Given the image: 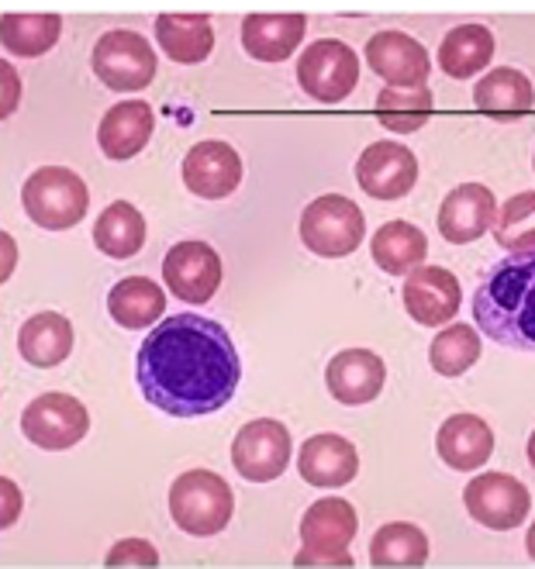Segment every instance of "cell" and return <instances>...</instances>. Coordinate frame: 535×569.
<instances>
[{
	"label": "cell",
	"instance_id": "obj_37",
	"mask_svg": "<svg viewBox=\"0 0 535 569\" xmlns=\"http://www.w3.org/2000/svg\"><path fill=\"white\" fill-rule=\"evenodd\" d=\"M4 80H8V97H4V114H11L14 108H18V77H14V70L4 62Z\"/></svg>",
	"mask_w": 535,
	"mask_h": 569
},
{
	"label": "cell",
	"instance_id": "obj_22",
	"mask_svg": "<svg viewBox=\"0 0 535 569\" xmlns=\"http://www.w3.org/2000/svg\"><path fill=\"white\" fill-rule=\"evenodd\" d=\"M474 104L480 114L494 121H515L535 108V90L522 70L501 66V70H491L487 77H480V83L474 87Z\"/></svg>",
	"mask_w": 535,
	"mask_h": 569
},
{
	"label": "cell",
	"instance_id": "obj_15",
	"mask_svg": "<svg viewBox=\"0 0 535 569\" xmlns=\"http://www.w3.org/2000/svg\"><path fill=\"white\" fill-rule=\"evenodd\" d=\"M463 290L459 280L443 266H418L405 280V311L425 328L449 325L459 315Z\"/></svg>",
	"mask_w": 535,
	"mask_h": 569
},
{
	"label": "cell",
	"instance_id": "obj_17",
	"mask_svg": "<svg viewBox=\"0 0 535 569\" xmlns=\"http://www.w3.org/2000/svg\"><path fill=\"white\" fill-rule=\"evenodd\" d=\"M328 393L346 408H363L380 397L387 383V366L370 349H346L328 362L325 370Z\"/></svg>",
	"mask_w": 535,
	"mask_h": 569
},
{
	"label": "cell",
	"instance_id": "obj_18",
	"mask_svg": "<svg viewBox=\"0 0 535 569\" xmlns=\"http://www.w3.org/2000/svg\"><path fill=\"white\" fill-rule=\"evenodd\" d=\"M497 197L484 183H463L456 187L439 208V231L453 246L477 242L497 221Z\"/></svg>",
	"mask_w": 535,
	"mask_h": 569
},
{
	"label": "cell",
	"instance_id": "obj_39",
	"mask_svg": "<svg viewBox=\"0 0 535 569\" xmlns=\"http://www.w3.org/2000/svg\"><path fill=\"white\" fill-rule=\"evenodd\" d=\"M525 456H528V466L535 470V431H532V439H528V449H525Z\"/></svg>",
	"mask_w": 535,
	"mask_h": 569
},
{
	"label": "cell",
	"instance_id": "obj_5",
	"mask_svg": "<svg viewBox=\"0 0 535 569\" xmlns=\"http://www.w3.org/2000/svg\"><path fill=\"white\" fill-rule=\"evenodd\" d=\"M231 511H236L231 487L211 470H190L170 487V515L177 528L194 535V539H208V535L225 531Z\"/></svg>",
	"mask_w": 535,
	"mask_h": 569
},
{
	"label": "cell",
	"instance_id": "obj_32",
	"mask_svg": "<svg viewBox=\"0 0 535 569\" xmlns=\"http://www.w3.org/2000/svg\"><path fill=\"white\" fill-rule=\"evenodd\" d=\"M480 335L474 325H449L443 328L428 349V362L439 377H463L466 370H474V362L480 359Z\"/></svg>",
	"mask_w": 535,
	"mask_h": 569
},
{
	"label": "cell",
	"instance_id": "obj_31",
	"mask_svg": "<svg viewBox=\"0 0 535 569\" xmlns=\"http://www.w3.org/2000/svg\"><path fill=\"white\" fill-rule=\"evenodd\" d=\"M432 108H436V100H432L428 87L422 90H397V87H384L377 93V121L394 131V136H412V131H422L425 121L432 118Z\"/></svg>",
	"mask_w": 535,
	"mask_h": 569
},
{
	"label": "cell",
	"instance_id": "obj_28",
	"mask_svg": "<svg viewBox=\"0 0 535 569\" xmlns=\"http://www.w3.org/2000/svg\"><path fill=\"white\" fill-rule=\"evenodd\" d=\"M494 59V36L484 24H459L439 46V66L453 80H470Z\"/></svg>",
	"mask_w": 535,
	"mask_h": 569
},
{
	"label": "cell",
	"instance_id": "obj_13",
	"mask_svg": "<svg viewBox=\"0 0 535 569\" xmlns=\"http://www.w3.org/2000/svg\"><path fill=\"white\" fill-rule=\"evenodd\" d=\"M356 183L374 200H397L418 183V159L397 142H374L356 159Z\"/></svg>",
	"mask_w": 535,
	"mask_h": 569
},
{
	"label": "cell",
	"instance_id": "obj_29",
	"mask_svg": "<svg viewBox=\"0 0 535 569\" xmlns=\"http://www.w3.org/2000/svg\"><path fill=\"white\" fill-rule=\"evenodd\" d=\"M108 315L121 328H149L159 315H166V293L149 277H128L118 280L108 293Z\"/></svg>",
	"mask_w": 535,
	"mask_h": 569
},
{
	"label": "cell",
	"instance_id": "obj_12",
	"mask_svg": "<svg viewBox=\"0 0 535 569\" xmlns=\"http://www.w3.org/2000/svg\"><path fill=\"white\" fill-rule=\"evenodd\" d=\"M366 62H370V73L387 80V87L397 90H422L428 87L432 77V59L425 46L405 31H380L370 42H366Z\"/></svg>",
	"mask_w": 535,
	"mask_h": 569
},
{
	"label": "cell",
	"instance_id": "obj_34",
	"mask_svg": "<svg viewBox=\"0 0 535 569\" xmlns=\"http://www.w3.org/2000/svg\"><path fill=\"white\" fill-rule=\"evenodd\" d=\"M494 239L505 252H532L535 249V190L508 197L497 211Z\"/></svg>",
	"mask_w": 535,
	"mask_h": 569
},
{
	"label": "cell",
	"instance_id": "obj_2",
	"mask_svg": "<svg viewBox=\"0 0 535 569\" xmlns=\"http://www.w3.org/2000/svg\"><path fill=\"white\" fill-rule=\"evenodd\" d=\"M474 318L484 339L535 352V249L508 252L487 266L474 290Z\"/></svg>",
	"mask_w": 535,
	"mask_h": 569
},
{
	"label": "cell",
	"instance_id": "obj_19",
	"mask_svg": "<svg viewBox=\"0 0 535 569\" xmlns=\"http://www.w3.org/2000/svg\"><path fill=\"white\" fill-rule=\"evenodd\" d=\"M297 470L311 487H346L359 473V452L343 435H311L297 452Z\"/></svg>",
	"mask_w": 535,
	"mask_h": 569
},
{
	"label": "cell",
	"instance_id": "obj_6",
	"mask_svg": "<svg viewBox=\"0 0 535 569\" xmlns=\"http://www.w3.org/2000/svg\"><path fill=\"white\" fill-rule=\"evenodd\" d=\"M366 218L343 193L315 197L300 214V242L321 259H343L363 246Z\"/></svg>",
	"mask_w": 535,
	"mask_h": 569
},
{
	"label": "cell",
	"instance_id": "obj_7",
	"mask_svg": "<svg viewBox=\"0 0 535 569\" xmlns=\"http://www.w3.org/2000/svg\"><path fill=\"white\" fill-rule=\"evenodd\" d=\"M90 66L105 87L118 93H136L149 87L156 77V52L139 31L118 28V31H108V36L93 46Z\"/></svg>",
	"mask_w": 535,
	"mask_h": 569
},
{
	"label": "cell",
	"instance_id": "obj_26",
	"mask_svg": "<svg viewBox=\"0 0 535 569\" xmlns=\"http://www.w3.org/2000/svg\"><path fill=\"white\" fill-rule=\"evenodd\" d=\"M374 262L380 266L384 273L390 277H408L418 266H425L428 256V242H425V231L408 224V221H387L380 224V231L370 242Z\"/></svg>",
	"mask_w": 535,
	"mask_h": 569
},
{
	"label": "cell",
	"instance_id": "obj_30",
	"mask_svg": "<svg viewBox=\"0 0 535 569\" xmlns=\"http://www.w3.org/2000/svg\"><path fill=\"white\" fill-rule=\"evenodd\" d=\"M62 36L59 14H4L0 18V42L18 59L46 56Z\"/></svg>",
	"mask_w": 535,
	"mask_h": 569
},
{
	"label": "cell",
	"instance_id": "obj_38",
	"mask_svg": "<svg viewBox=\"0 0 535 569\" xmlns=\"http://www.w3.org/2000/svg\"><path fill=\"white\" fill-rule=\"evenodd\" d=\"M525 549H528V556L535 559V525L528 528V539H525Z\"/></svg>",
	"mask_w": 535,
	"mask_h": 569
},
{
	"label": "cell",
	"instance_id": "obj_40",
	"mask_svg": "<svg viewBox=\"0 0 535 569\" xmlns=\"http://www.w3.org/2000/svg\"><path fill=\"white\" fill-rule=\"evenodd\" d=\"M532 166H535V156H532Z\"/></svg>",
	"mask_w": 535,
	"mask_h": 569
},
{
	"label": "cell",
	"instance_id": "obj_33",
	"mask_svg": "<svg viewBox=\"0 0 535 569\" xmlns=\"http://www.w3.org/2000/svg\"><path fill=\"white\" fill-rule=\"evenodd\" d=\"M425 559H428V539L412 521L384 525L370 542L374 566H422Z\"/></svg>",
	"mask_w": 535,
	"mask_h": 569
},
{
	"label": "cell",
	"instance_id": "obj_16",
	"mask_svg": "<svg viewBox=\"0 0 535 569\" xmlns=\"http://www.w3.org/2000/svg\"><path fill=\"white\" fill-rule=\"evenodd\" d=\"M184 183L205 200L231 197L242 183V159L228 142H197L184 156Z\"/></svg>",
	"mask_w": 535,
	"mask_h": 569
},
{
	"label": "cell",
	"instance_id": "obj_14",
	"mask_svg": "<svg viewBox=\"0 0 535 569\" xmlns=\"http://www.w3.org/2000/svg\"><path fill=\"white\" fill-rule=\"evenodd\" d=\"M162 280L187 305H208L221 287V259L208 242H180L162 259Z\"/></svg>",
	"mask_w": 535,
	"mask_h": 569
},
{
	"label": "cell",
	"instance_id": "obj_27",
	"mask_svg": "<svg viewBox=\"0 0 535 569\" xmlns=\"http://www.w3.org/2000/svg\"><path fill=\"white\" fill-rule=\"evenodd\" d=\"M93 246L111 259H131L146 246V218L128 200H115L93 221Z\"/></svg>",
	"mask_w": 535,
	"mask_h": 569
},
{
	"label": "cell",
	"instance_id": "obj_9",
	"mask_svg": "<svg viewBox=\"0 0 535 569\" xmlns=\"http://www.w3.org/2000/svg\"><path fill=\"white\" fill-rule=\"evenodd\" d=\"M21 431L31 446L46 452H66L87 439L90 415L70 393H42L21 415Z\"/></svg>",
	"mask_w": 535,
	"mask_h": 569
},
{
	"label": "cell",
	"instance_id": "obj_8",
	"mask_svg": "<svg viewBox=\"0 0 535 569\" xmlns=\"http://www.w3.org/2000/svg\"><path fill=\"white\" fill-rule=\"evenodd\" d=\"M297 83L318 104H339L359 83V56L346 42L321 39L297 59Z\"/></svg>",
	"mask_w": 535,
	"mask_h": 569
},
{
	"label": "cell",
	"instance_id": "obj_25",
	"mask_svg": "<svg viewBox=\"0 0 535 569\" xmlns=\"http://www.w3.org/2000/svg\"><path fill=\"white\" fill-rule=\"evenodd\" d=\"M156 39L162 52L180 66L205 62L215 49V28L208 14H159Z\"/></svg>",
	"mask_w": 535,
	"mask_h": 569
},
{
	"label": "cell",
	"instance_id": "obj_4",
	"mask_svg": "<svg viewBox=\"0 0 535 569\" xmlns=\"http://www.w3.org/2000/svg\"><path fill=\"white\" fill-rule=\"evenodd\" d=\"M359 518L349 500L325 497L300 518V552L294 566H356L349 542L356 539Z\"/></svg>",
	"mask_w": 535,
	"mask_h": 569
},
{
	"label": "cell",
	"instance_id": "obj_11",
	"mask_svg": "<svg viewBox=\"0 0 535 569\" xmlns=\"http://www.w3.org/2000/svg\"><path fill=\"white\" fill-rule=\"evenodd\" d=\"M463 505L470 518L491 531H512L518 528L532 511V493L522 480L508 473H480L466 483Z\"/></svg>",
	"mask_w": 535,
	"mask_h": 569
},
{
	"label": "cell",
	"instance_id": "obj_35",
	"mask_svg": "<svg viewBox=\"0 0 535 569\" xmlns=\"http://www.w3.org/2000/svg\"><path fill=\"white\" fill-rule=\"evenodd\" d=\"M105 566H159V552L146 539H125L111 546Z\"/></svg>",
	"mask_w": 535,
	"mask_h": 569
},
{
	"label": "cell",
	"instance_id": "obj_1",
	"mask_svg": "<svg viewBox=\"0 0 535 569\" xmlns=\"http://www.w3.org/2000/svg\"><path fill=\"white\" fill-rule=\"evenodd\" d=\"M136 380L156 411L170 418H205L236 397L242 359L225 325L205 315H174L159 321L142 342Z\"/></svg>",
	"mask_w": 535,
	"mask_h": 569
},
{
	"label": "cell",
	"instance_id": "obj_36",
	"mask_svg": "<svg viewBox=\"0 0 535 569\" xmlns=\"http://www.w3.org/2000/svg\"><path fill=\"white\" fill-rule=\"evenodd\" d=\"M0 487H4V528H11L18 521V515H21V493H18V487L11 480H4Z\"/></svg>",
	"mask_w": 535,
	"mask_h": 569
},
{
	"label": "cell",
	"instance_id": "obj_24",
	"mask_svg": "<svg viewBox=\"0 0 535 569\" xmlns=\"http://www.w3.org/2000/svg\"><path fill=\"white\" fill-rule=\"evenodd\" d=\"M18 352L24 362L39 366V370H52V366L66 362L73 352V325L66 315L42 311L28 318L18 331Z\"/></svg>",
	"mask_w": 535,
	"mask_h": 569
},
{
	"label": "cell",
	"instance_id": "obj_10",
	"mask_svg": "<svg viewBox=\"0 0 535 569\" xmlns=\"http://www.w3.org/2000/svg\"><path fill=\"white\" fill-rule=\"evenodd\" d=\"M290 462V431L277 418H256L239 428L231 442V466L249 483H270L287 473Z\"/></svg>",
	"mask_w": 535,
	"mask_h": 569
},
{
	"label": "cell",
	"instance_id": "obj_21",
	"mask_svg": "<svg viewBox=\"0 0 535 569\" xmlns=\"http://www.w3.org/2000/svg\"><path fill=\"white\" fill-rule=\"evenodd\" d=\"M152 128H156V118L146 100H121V104H115L105 118H100L97 146L108 159L121 162V159L139 156L149 146Z\"/></svg>",
	"mask_w": 535,
	"mask_h": 569
},
{
	"label": "cell",
	"instance_id": "obj_3",
	"mask_svg": "<svg viewBox=\"0 0 535 569\" xmlns=\"http://www.w3.org/2000/svg\"><path fill=\"white\" fill-rule=\"evenodd\" d=\"M24 214L46 231H66L87 218V183L66 166H42L21 187Z\"/></svg>",
	"mask_w": 535,
	"mask_h": 569
},
{
	"label": "cell",
	"instance_id": "obj_20",
	"mask_svg": "<svg viewBox=\"0 0 535 569\" xmlns=\"http://www.w3.org/2000/svg\"><path fill=\"white\" fill-rule=\"evenodd\" d=\"M439 459L456 473H474L494 456V431L477 415H453L436 435Z\"/></svg>",
	"mask_w": 535,
	"mask_h": 569
},
{
	"label": "cell",
	"instance_id": "obj_23",
	"mask_svg": "<svg viewBox=\"0 0 535 569\" xmlns=\"http://www.w3.org/2000/svg\"><path fill=\"white\" fill-rule=\"evenodd\" d=\"M308 31L305 14H249L242 21V46L259 62H284Z\"/></svg>",
	"mask_w": 535,
	"mask_h": 569
}]
</instances>
